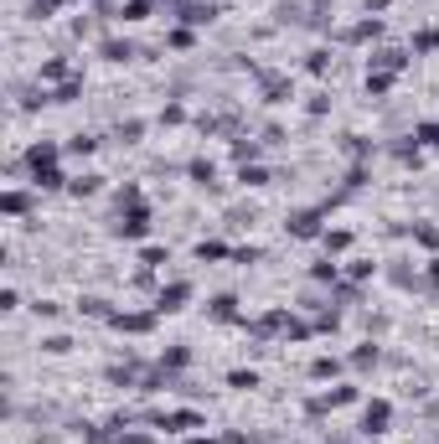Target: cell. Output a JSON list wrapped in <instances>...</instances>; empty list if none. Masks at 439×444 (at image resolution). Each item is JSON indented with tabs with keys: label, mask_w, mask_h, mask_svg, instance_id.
<instances>
[{
	"label": "cell",
	"mask_w": 439,
	"mask_h": 444,
	"mask_svg": "<svg viewBox=\"0 0 439 444\" xmlns=\"http://www.w3.org/2000/svg\"><path fill=\"white\" fill-rule=\"evenodd\" d=\"M114 233H119V238H145V233H150V212H145V207H129V217L119 212V228H114Z\"/></svg>",
	"instance_id": "cell-1"
},
{
	"label": "cell",
	"mask_w": 439,
	"mask_h": 444,
	"mask_svg": "<svg viewBox=\"0 0 439 444\" xmlns=\"http://www.w3.org/2000/svg\"><path fill=\"white\" fill-rule=\"evenodd\" d=\"M156 424L171 429V434H186V429H202V418H196V413H161Z\"/></svg>",
	"instance_id": "cell-2"
},
{
	"label": "cell",
	"mask_w": 439,
	"mask_h": 444,
	"mask_svg": "<svg viewBox=\"0 0 439 444\" xmlns=\"http://www.w3.org/2000/svg\"><path fill=\"white\" fill-rule=\"evenodd\" d=\"M388 418H393V408H388V403H372V408H367V418H362V429H367V434H383V429H388Z\"/></svg>",
	"instance_id": "cell-3"
},
{
	"label": "cell",
	"mask_w": 439,
	"mask_h": 444,
	"mask_svg": "<svg viewBox=\"0 0 439 444\" xmlns=\"http://www.w3.org/2000/svg\"><path fill=\"white\" fill-rule=\"evenodd\" d=\"M186 295H191V284H171V290H161L156 310H181V305H186Z\"/></svg>",
	"instance_id": "cell-4"
},
{
	"label": "cell",
	"mask_w": 439,
	"mask_h": 444,
	"mask_svg": "<svg viewBox=\"0 0 439 444\" xmlns=\"http://www.w3.org/2000/svg\"><path fill=\"white\" fill-rule=\"evenodd\" d=\"M26 166H31V171H36V166H57V145H47V140L31 145V150H26Z\"/></svg>",
	"instance_id": "cell-5"
},
{
	"label": "cell",
	"mask_w": 439,
	"mask_h": 444,
	"mask_svg": "<svg viewBox=\"0 0 439 444\" xmlns=\"http://www.w3.org/2000/svg\"><path fill=\"white\" fill-rule=\"evenodd\" d=\"M109 321H114L119 331H150V326H156V316H124V310H119V316H109Z\"/></svg>",
	"instance_id": "cell-6"
},
{
	"label": "cell",
	"mask_w": 439,
	"mask_h": 444,
	"mask_svg": "<svg viewBox=\"0 0 439 444\" xmlns=\"http://www.w3.org/2000/svg\"><path fill=\"white\" fill-rule=\"evenodd\" d=\"M316 222H321L316 212H295V217H290V233H295V238H311V233H316Z\"/></svg>",
	"instance_id": "cell-7"
},
{
	"label": "cell",
	"mask_w": 439,
	"mask_h": 444,
	"mask_svg": "<svg viewBox=\"0 0 439 444\" xmlns=\"http://www.w3.org/2000/svg\"><path fill=\"white\" fill-rule=\"evenodd\" d=\"M104 57H109V62H129V57H135V47H129V41H104Z\"/></svg>",
	"instance_id": "cell-8"
},
{
	"label": "cell",
	"mask_w": 439,
	"mask_h": 444,
	"mask_svg": "<svg viewBox=\"0 0 439 444\" xmlns=\"http://www.w3.org/2000/svg\"><path fill=\"white\" fill-rule=\"evenodd\" d=\"M212 316H217V321H233V316H238V300H233V295H217V300H212Z\"/></svg>",
	"instance_id": "cell-9"
},
{
	"label": "cell",
	"mask_w": 439,
	"mask_h": 444,
	"mask_svg": "<svg viewBox=\"0 0 439 444\" xmlns=\"http://www.w3.org/2000/svg\"><path fill=\"white\" fill-rule=\"evenodd\" d=\"M99 181H104V176H78L68 191H73V196H94V191H99Z\"/></svg>",
	"instance_id": "cell-10"
},
{
	"label": "cell",
	"mask_w": 439,
	"mask_h": 444,
	"mask_svg": "<svg viewBox=\"0 0 439 444\" xmlns=\"http://www.w3.org/2000/svg\"><path fill=\"white\" fill-rule=\"evenodd\" d=\"M41 351H52V357H62V351H73V341H68V336H47V341H41Z\"/></svg>",
	"instance_id": "cell-11"
},
{
	"label": "cell",
	"mask_w": 439,
	"mask_h": 444,
	"mask_svg": "<svg viewBox=\"0 0 439 444\" xmlns=\"http://www.w3.org/2000/svg\"><path fill=\"white\" fill-rule=\"evenodd\" d=\"M223 253H228L223 243H196V258H202V263H207V258H223Z\"/></svg>",
	"instance_id": "cell-12"
},
{
	"label": "cell",
	"mask_w": 439,
	"mask_h": 444,
	"mask_svg": "<svg viewBox=\"0 0 439 444\" xmlns=\"http://www.w3.org/2000/svg\"><path fill=\"white\" fill-rule=\"evenodd\" d=\"M191 176H196V181H202V186H212V181H217V171H212L207 161H196V166H191Z\"/></svg>",
	"instance_id": "cell-13"
},
{
	"label": "cell",
	"mask_w": 439,
	"mask_h": 444,
	"mask_svg": "<svg viewBox=\"0 0 439 444\" xmlns=\"http://www.w3.org/2000/svg\"><path fill=\"white\" fill-rule=\"evenodd\" d=\"M94 145H99L94 135H73V145H68V150H73V155H88V150H94Z\"/></svg>",
	"instance_id": "cell-14"
},
{
	"label": "cell",
	"mask_w": 439,
	"mask_h": 444,
	"mask_svg": "<svg viewBox=\"0 0 439 444\" xmlns=\"http://www.w3.org/2000/svg\"><path fill=\"white\" fill-rule=\"evenodd\" d=\"M41 78H68V62H62V57H52L47 68H41Z\"/></svg>",
	"instance_id": "cell-15"
}]
</instances>
